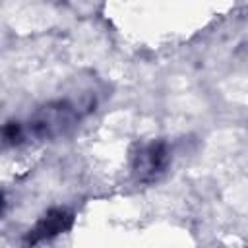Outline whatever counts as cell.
I'll list each match as a JSON object with an SVG mask.
<instances>
[{
  "mask_svg": "<svg viewBox=\"0 0 248 248\" xmlns=\"http://www.w3.org/2000/svg\"><path fill=\"white\" fill-rule=\"evenodd\" d=\"M170 147L165 140L141 141L130 153V176L136 184H153L170 167Z\"/></svg>",
  "mask_w": 248,
  "mask_h": 248,
  "instance_id": "2",
  "label": "cell"
},
{
  "mask_svg": "<svg viewBox=\"0 0 248 248\" xmlns=\"http://www.w3.org/2000/svg\"><path fill=\"white\" fill-rule=\"evenodd\" d=\"M2 211H4V192L0 190V215H2Z\"/></svg>",
  "mask_w": 248,
  "mask_h": 248,
  "instance_id": "4",
  "label": "cell"
},
{
  "mask_svg": "<svg viewBox=\"0 0 248 248\" xmlns=\"http://www.w3.org/2000/svg\"><path fill=\"white\" fill-rule=\"evenodd\" d=\"M74 227V211L64 205L48 207L29 229L25 234L27 244H43L50 242L60 234H66Z\"/></svg>",
  "mask_w": 248,
  "mask_h": 248,
  "instance_id": "3",
  "label": "cell"
},
{
  "mask_svg": "<svg viewBox=\"0 0 248 248\" xmlns=\"http://www.w3.org/2000/svg\"><path fill=\"white\" fill-rule=\"evenodd\" d=\"M83 108L79 103L70 99H54L41 105L25 122L27 141H50L72 132L83 116Z\"/></svg>",
  "mask_w": 248,
  "mask_h": 248,
  "instance_id": "1",
  "label": "cell"
}]
</instances>
